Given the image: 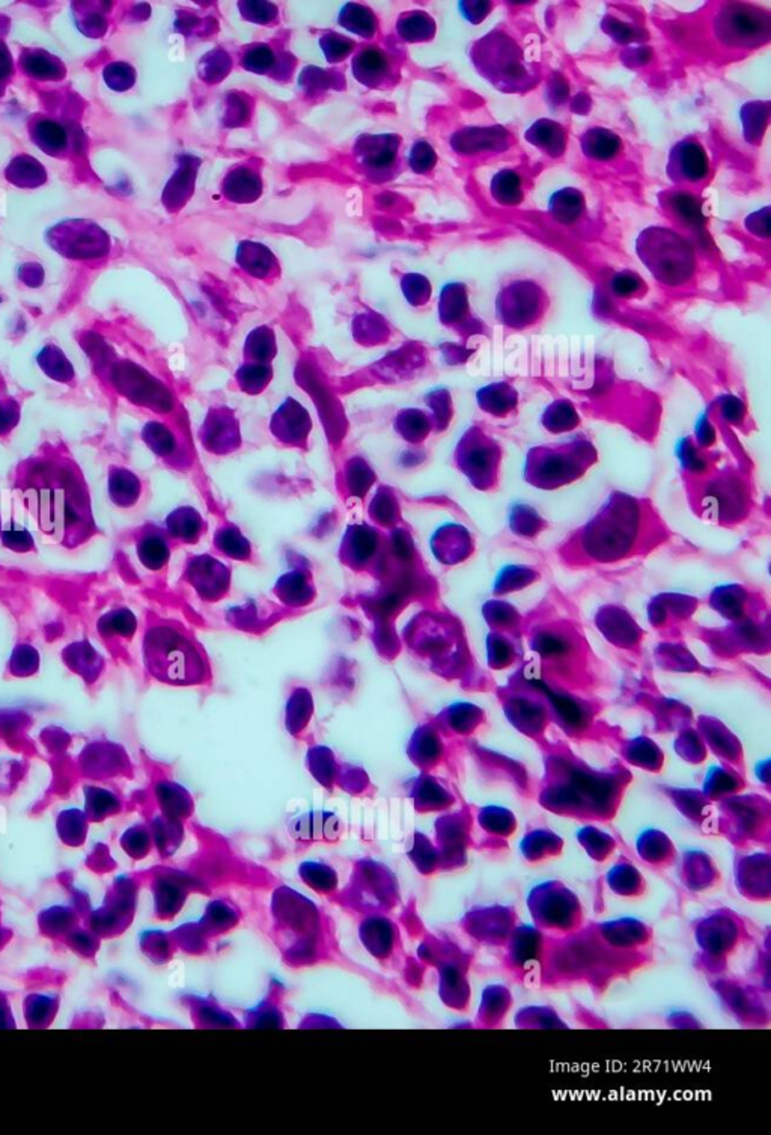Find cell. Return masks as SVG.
Masks as SVG:
<instances>
[{
  "label": "cell",
  "instance_id": "cell-26",
  "mask_svg": "<svg viewBox=\"0 0 771 1135\" xmlns=\"http://www.w3.org/2000/svg\"><path fill=\"white\" fill-rule=\"evenodd\" d=\"M20 276L23 282H26L27 286H31V280H34V287L40 286L41 282H42V278H44L41 265H32V263L21 267Z\"/></svg>",
  "mask_w": 771,
  "mask_h": 1135
},
{
  "label": "cell",
  "instance_id": "cell-3",
  "mask_svg": "<svg viewBox=\"0 0 771 1135\" xmlns=\"http://www.w3.org/2000/svg\"><path fill=\"white\" fill-rule=\"evenodd\" d=\"M145 659L154 676L164 682L190 685L205 676V662L196 642L175 627L148 632Z\"/></svg>",
  "mask_w": 771,
  "mask_h": 1135
},
{
  "label": "cell",
  "instance_id": "cell-20",
  "mask_svg": "<svg viewBox=\"0 0 771 1135\" xmlns=\"http://www.w3.org/2000/svg\"><path fill=\"white\" fill-rule=\"evenodd\" d=\"M104 79H106L107 85L112 89L124 91V89L132 87V83L134 82V72L126 64H112V65L107 66L106 72H104Z\"/></svg>",
  "mask_w": 771,
  "mask_h": 1135
},
{
  "label": "cell",
  "instance_id": "cell-6",
  "mask_svg": "<svg viewBox=\"0 0 771 1135\" xmlns=\"http://www.w3.org/2000/svg\"><path fill=\"white\" fill-rule=\"evenodd\" d=\"M47 240L59 254L68 258H96L109 249V237L89 220H65L47 231Z\"/></svg>",
  "mask_w": 771,
  "mask_h": 1135
},
{
  "label": "cell",
  "instance_id": "cell-14",
  "mask_svg": "<svg viewBox=\"0 0 771 1135\" xmlns=\"http://www.w3.org/2000/svg\"><path fill=\"white\" fill-rule=\"evenodd\" d=\"M770 117V102H751L741 109L744 138L752 145L761 142Z\"/></svg>",
  "mask_w": 771,
  "mask_h": 1135
},
{
  "label": "cell",
  "instance_id": "cell-23",
  "mask_svg": "<svg viewBox=\"0 0 771 1135\" xmlns=\"http://www.w3.org/2000/svg\"><path fill=\"white\" fill-rule=\"evenodd\" d=\"M460 8H462V14L469 20L477 25L490 14V11L492 10V2H466V4H462Z\"/></svg>",
  "mask_w": 771,
  "mask_h": 1135
},
{
  "label": "cell",
  "instance_id": "cell-8",
  "mask_svg": "<svg viewBox=\"0 0 771 1135\" xmlns=\"http://www.w3.org/2000/svg\"><path fill=\"white\" fill-rule=\"evenodd\" d=\"M513 143V134L502 126L470 127L457 133L452 145L458 153L466 156L498 154L507 151Z\"/></svg>",
  "mask_w": 771,
  "mask_h": 1135
},
{
  "label": "cell",
  "instance_id": "cell-13",
  "mask_svg": "<svg viewBox=\"0 0 771 1135\" xmlns=\"http://www.w3.org/2000/svg\"><path fill=\"white\" fill-rule=\"evenodd\" d=\"M490 190L494 201L502 207H517L524 199L522 177L513 169H502L494 173Z\"/></svg>",
  "mask_w": 771,
  "mask_h": 1135
},
{
  "label": "cell",
  "instance_id": "cell-5",
  "mask_svg": "<svg viewBox=\"0 0 771 1135\" xmlns=\"http://www.w3.org/2000/svg\"><path fill=\"white\" fill-rule=\"evenodd\" d=\"M548 297L543 287L531 280H518L503 287L496 301L499 320L514 329L533 326L543 318Z\"/></svg>",
  "mask_w": 771,
  "mask_h": 1135
},
{
  "label": "cell",
  "instance_id": "cell-27",
  "mask_svg": "<svg viewBox=\"0 0 771 1135\" xmlns=\"http://www.w3.org/2000/svg\"><path fill=\"white\" fill-rule=\"evenodd\" d=\"M11 72H12V61H11L10 53L4 44H0V82L10 76Z\"/></svg>",
  "mask_w": 771,
  "mask_h": 1135
},
{
  "label": "cell",
  "instance_id": "cell-16",
  "mask_svg": "<svg viewBox=\"0 0 771 1135\" xmlns=\"http://www.w3.org/2000/svg\"><path fill=\"white\" fill-rule=\"evenodd\" d=\"M21 66L27 73V76L42 79V81L59 79L65 73L59 59L51 57V55H47L46 51L42 50H32L23 53Z\"/></svg>",
  "mask_w": 771,
  "mask_h": 1135
},
{
  "label": "cell",
  "instance_id": "cell-17",
  "mask_svg": "<svg viewBox=\"0 0 771 1135\" xmlns=\"http://www.w3.org/2000/svg\"><path fill=\"white\" fill-rule=\"evenodd\" d=\"M34 141L46 153L59 154L66 148L68 136L62 126L55 121H38L34 127Z\"/></svg>",
  "mask_w": 771,
  "mask_h": 1135
},
{
  "label": "cell",
  "instance_id": "cell-7",
  "mask_svg": "<svg viewBox=\"0 0 771 1135\" xmlns=\"http://www.w3.org/2000/svg\"><path fill=\"white\" fill-rule=\"evenodd\" d=\"M666 173L675 184H696L710 175V158L704 145L695 138L675 143L669 153Z\"/></svg>",
  "mask_w": 771,
  "mask_h": 1135
},
{
  "label": "cell",
  "instance_id": "cell-24",
  "mask_svg": "<svg viewBox=\"0 0 771 1135\" xmlns=\"http://www.w3.org/2000/svg\"><path fill=\"white\" fill-rule=\"evenodd\" d=\"M19 419V408L16 403L0 402V434L10 432Z\"/></svg>",
  "mask_w": 771,
  "mask_h": 1135
},
{
  "label": "cell",
  "instance_id": "cell-11",
  "mask_svg": "<svg viewBox=\"0 0 771 1135\" xmlns=\"http://www.w3.org/2000/svg\"><path fill=\"white\" fill-rule=\"evenodd\" d=\"M580 145L586 157L599 162H607L616 157L622 150V141L609 128L592 127L580 138Z\"/></svg>",
  "mask_w": 771,
  "mask_h": 1135
},
{
  "label": "cell",
  "instance_id": "cell-18",
  "mask_svg": "<svg viewBox=\"0 0 771 1135\" xmlns=\"http://www.w3.org/2000/svg\"><path fill=\"white\" fill-rule=\"evenodd\" d=\"M36 359L40 362V367L55 380L68 382L70 379L74 377V370H73L72 364L64 357V353L55 346L44 347Z\"/></svg>",
  "mask_w": 771,
  "mask_h": 1135
},
{
  "label": "cell",
  "instance_id": "cell-21",
  "mask_svg": "<svg viewBox=\"0 0 771 1135\" xmlns=\"http://www.w3.org/2000/svg\"><path fill=\"white\" fill-rule=\"evenodd\" d=\"M644 287L645 284L642 278L635 275V273H631V272H622V273H619V275L615 276L614 282H612V288H614L615 293L619 295H636V293L640 291V288H644Z\"/></svg>",
  "mask_w": 771,
  "mask_h": 1135
},
{
  "label": "cell",
  "instance_id": "cell-22",
  "mask_svg": "<svg viewBox=\"0 0 771 1135\" xmlns=\"http://www.w3.org/2000/svg\"><path fill=\"white\" fill-rule=\"evenodd\" d=\"M746 228L751 231L752 234L768 239V235H770V209L766 207V209L760 210V211H756V213L751 214L749 218H746Z\"/></svg>",
  "mask_w": 771,
  "mask_h": 1135
},
{
  "label": "cell",
  "instance_id": "cell-15",
  "mask_svg": "<svg viewBox=\"0 0 771 1135\" xmlns=\"http://www.w3.org/2000/svg\"><path fill=\"white\" fill-rule=\"evenodd\" d=\"M6 179L11 183L21 186V188H35L44 183L47 179L46 171L41 166L40 162L31 156H20L11 162L10 168L6 169Z\"/></svg>",
  "mask_w": 771,
  "mask_h": 1135
},
{
  "label": "cell",
  "instance_id": "cell-2",
  "mask_svg": "<svg viewBox=\"0 0 771 1135\" xmlns=\"http://www.w3.org/2000/svg\"><path fill=\"white\" fill-rule=\"evenodd\" d=\"M636 252L655 280L665 286H683L695 275V246L675 229L660 225L645 228L636 239Z\"/></svg>",
  "mask_w": 771,
  "mask_h": 1135
},
{
  "label": "cell",
  "instance_id": "cell-1",
  "mask_svg": "<svg viewBox=\"0 0 771 1135\" xmlns=\"http://www.w3.org/2000/svg\"><path fill=\"white\" fill-rule=\"evenodd\" d=\"M477 73L492 87L507 94H524L539 82L538 62L505 26H498L469 47Z\"/></svg>",
  "mask_w": 771,
  "mask_h": 1135
},
{
  "label": "cell",
  "instance_id": "cell-9",
  "mask_svg": "<svg viewBox=\"0 0 771 1135\" xmlns=\"http://www.w3.org/2000/svg\"><path fill=\"white\" fill-rule=\"evenodd\" d=\"M524 138L531 145L538 148L539 151L552 158L562 157L569 145V134L565 127L548 118L535 121L524 133Z\"/></svg>",
  "mask_w": 771,
  "mask_h": 1135
},
{
  "label": "cell",
  "instance_id": "cell-4",
  "mask_svg": "<svg viewBox=\"0 0 771 1135\" xmlns=\"http://www.w3.org/2000/svg\"><path fill=\"white\" fill-rule=\"evenodd\" d=\"M714 34L728 49H755L770 40L771 17L760 6L726 4L715 16Z\"/></svg>",
  "mask_w": 771,
  "mask_h": 1135
},
{
  "label": "cell",
  "instance_id": "cell-10",
  "mask_svg": "<svg viewBox=\"0 0 771 1135\" xmlns=\"http://www.w3.org/2000/svg\"><path fill=\"white\" fill-rule=\"evenodd\" d=\"M663 207L678 224L685 228L695 229V231L704 228L706 218L702 213L699 199L691 192H684V190L668 192L663 195Z\"/></svg>",
  "mask_w": 771,
  "mask_h": 1135
},
{
  "label": "cell",
  "instance_id": "cell-25",
  "mask_svg": "<svg viewBox=\"0 0 771 1135\" xmlns=\"http://www.w3.org/2000/svg\"><path fill=\"white\" fill-rule=\"evenodd\" d=\"M4 541L8 548H14L17 550H26V545H32L31 535L27 534L26 530L5 531Z\"/></svg>",
  "mask_w": 771,
  "mask_h": 1135
},
{
  "label": "cell",
  "instance_id": "cell-12",
  "mask_svg": "<svg viewBox=\"0 0 771 1135\" xmlns=\"http://www.w3.org/2000/svg\"><path fill=\"white\" fill-rule=\"evenodd\" d=\"M584 196L578 188H563L552 195L548 201V211L556 222L562 225H573L584 213Z\"/></svg>",
  "mask_w": 771,
  "mask_h": 1135
},
{
  "label": "cell",
  "instance_id": "cell-19",
  "mask_svg": "<svg viewBox=\"0 0 771 1135\" xmlns=\"http://www.w3.org/2000/svg\"><path fill=\"white\" fill-rule=\"evenodd\" d=\"M109 492L118 505H130L136 501L139 494V481L128 471H117L111 475Z\"/></svg>",
  "mask_w": 771,
  "mask_h": 1135
}]
</instances>
